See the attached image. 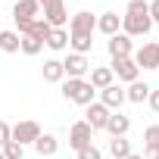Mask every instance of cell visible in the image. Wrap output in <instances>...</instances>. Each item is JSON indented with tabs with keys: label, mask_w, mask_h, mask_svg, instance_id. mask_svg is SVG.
Instances as JSON below:
<instances>
[{
	"label": "cell",
	"mask_w": 159,
	"mask_h": 159,
	"mask_svg": "<svg viewBox=\"0 0 159 159\" xmlns=\"http://www.w3.org/2000/svg\"><path fill=\"white\" fill-rule=\"evenodd\" d=\"M150 28H153V22H150L147 0H131L125 7V16H122V34L140 38V34H150Z\"/></svg>",
	"instance_id": "1"
},
{
	"label": "cell",
	"mask_w": 159,
	"mask_h": 159,
	"mask_svg": "<svg viewBox=\"0 0 159 159\" xmlns=\"http://www.w3.org/2000/svg\"><path fill=\"white\" fill-rule=\"evenodd\" d=\"M94 84L88 81V78H66L62 81V97L66 100H72V103H78V106H88V103H94Z\"/></svg>",
	"instance_id": "2"
},
{
	"label": "cell",
	"mask_w": 159,
	"mask_h": 159,
	"mask_svg": "<svg viewBox=\"0 0 159 159\" xmlns=\"http://www.w3.org/2000/svg\"><path fill=\"white\" fill-rule=\"evenodd\" d=\"M41 137V125L38 122H31V119H25V122H16L13 125V134H10V140H16V143H34Z\"/></svg>",
	"instance_id": "3"
},
{
	"label": "cell",
	"mask_w": 159,
	"mask_h": 159,
	"mask_svg": "<svg viewBox=\"0 0 159 159\" xmlns=\"http://www.w3.org/2000/svg\"><path fill=\"white\" fill-rule=\"evenodd\" d=\"M88 143H94V128H91L88 122H75V125L69 128V147L78 153V150H84Z\"/></svg>",
	"instance_id": "4"
},
{
	"label": "cell",
	"mask_w": 159,
	"mask_h": 159,
	"mask_svg": "<svg viewBox=\"0 0 159 159\" xmlns=\"http://www.w3.org/2000/svg\"><path fill=\"white\" fill-rule=\"evenodd\" d=\"M50 28H66V22H69V10H66V3L62 0H53V3H47L44 7V16H41Z\"/></svg>",
	"instance_id": "5"
},
{
	"label": "cell",
	"mask_w": 159,
	"mask_h": 159,
	"mask_svg": "<svg viewBox=\"0 0 159 159\" xmlns=\"http://www.w3.org/2000/svg\"><path fill=\"white\" fill-rule=\"evenodd\" d=\"M131 59L137 62V69H159V44L156 41H147Z\"/></svg>",
	"instance_id": "6"
},
{
	"label": "cell",
	"mask_w": 159,
	"mask_h": 159,
	"mask_svg": "<svg viewBox=\"0 0 159 159\" xmlns=\"http://www.w3.org/2000/svg\"><path fill=\"white\" fill-rule=\"evenodd\" d=\"M62 72H66V78H84V75L91 72V62H88V56H81V53H69V56L62 59Z\"/></svg>",
	"instance_id": "7"
},
{
	"label": "cell",
	"mask_w": 159,
	"mask_h": 159,
	"mask_svg": "<svg viewBox=\"0 0 159 159\" xmlns=\"http://www.w3.org/2000/svg\"><path fill=\"white\" fill-rule=\"evenodd\" d=\"M84 122L94 128V131H106V122H109V109L103 103H88L84 106Z\"/></svg>",
	"instance_id": "8"
},
{
	"label": "cell",
	"mask_w": 159,
	"mask_h": 159,
	"mask_svg": "<svg viewBox=\"0 0 159 159\" xmlns=\"http://www.w3.org/2000/svg\"><path fill=\"white\" fill-rule=\"evenodd\" d=\"M13 19L16 22H34V19H41V3H38V0H16V3H13Z\"/></svg>",
	"instance_id": "9"
},
{
	"label": "cell",
	"mask_w": 159,
	"mask_h": 159,
	"mask_svg": "<svg viewBox=\"0 0 159 159\" xmlns=\"http://www.w3.org/2000/svg\"><path fill=\"white\" fill-rule=\"evenodd\" d=\"M109 69H112V75L119 78V81H128V84L137 81V75H140V69H137V62H134L131 56H125V59H112Z\"/></svg>",
	"instance_id": "10"
},
{
	"label": "cell",
	"mask_w": 159,
	"mask_h": 159,
	"mask_svg": "<svg viewBox=\"0 0 159 159\" xmlns=\"http://www.w3.org/2000/svg\"><path fill=\"white\" fill-rule=\"evenodd\" d=\"M94 28H97V16L88 13V10L75 13V16H72V25H69L72 34H94Z\"/></svg>",
	"instance_id": "11"
},
{
	"label": "cell",
	"mask_w": 159,
	"mask_h": 159,
	"mask_svg": "<svg viewBox=\"0 0 159 159\" xmlns=\"http://www.w3.org/2000/svg\"><path fill=\"white\" fill-rule=\"evenodd\" d=\"M106 47H109V56H112V59H125V56H131L134 41H131L128 34H122V31H119V34H112V38H109V44H106Z\"/></svg>",
	"instance_id": "12"
},
{
	"label": "cell",
	"mask_w": 159,
	"mask_h": 159,
	"mask_svg": "<svg viewBox=\"0 0 159 159\" xmlns=\"http://www.w3.org/2000/svg\"><path fill=\"white\" fill-rule=\"evenodd\" d=\"M88 75H91L88 81L94 84V91H103V88L116 84V75H112V69H109V66H91V72H88Z\"/></svg>",
	"instance_id": "13"
},
{
	"label": "cell",
	"mask_w": 159,
	"mask_h": 159,
	"mask_svg": "<svg viewBox=\"0 0 159 159\" xmlns=\"http://www.w3.org/2000/svg\"><path fill=\"white\" fill-rule=\"evenodd\" d=\"M119 28H122V16L119 13H100L97 16V31L100 34L112 38V34H119Z\"/></svg>",
	"instance_id": "14"
},
{
	"label": "cell",
	"mask_w": 159,
	"mask_h": 159,
	"mask_svg": "<svg viewBox=\"0 0 159 159\" xmlns=\"http://www.w3.org/2000/svg\"><path fill=\"white\" fill-rule=\"evenodd\" d=\"M100 103L112 112V109H119V106L125 103V91H122L119 84H109V88H103V91H100Z\"/></svg>",
	"instance_id": "15"
},
{
	"label": "cell",
	"mask_w": 159,
	"mask_h": 159,
	"mask_svg": "<svg viewBox=\"0 0 159 159\" xmlns=\"http://www.w3.org/2000/svg\"><path fill=\"white\" fill-rule=\"evenodd\" d=\"M143 156L147 159H159V125H150L143 131Z\"/></svg>",
	"instance_id": "16"
},
{
	"label": "cell",
	"mask_w": 159,
	"mask_h": 159,
	"mask_svg": "<svg viewBox=\"0 0 159 159\" xmlns=\"http://www.w3.org/2000/svg\"><path fill=\"white\" fill-rule=\"evenodd\" d=\"M128 128H131V119H128V116H122V112H109L106 131H109L112 137H125V134H128Z\"/></svg>",
	"instance_id": "17"
},
{
	"label": "cell",
	"mask_w": 159,
	"mask_h": 159,
	"mask_svg": "<svg viewBox=\"0 0 159 159\" xmlns=\"http://www.w3.org/2000/svg\"><path fill=\"white\" fill-rule=\"evenodd\" d=\"M150 91H153V88H150L147 81H140V78H137V81H131V84H128L125 100H131V103H143V100L150 97Z\"/></svg>",
	"instance_id": "18"
},
{
	"label": "cell",
	"mask_w": 159,
	"mask_h": 159,
	"mask_svg": "<svg viewBox=\"0 0 159 159\" xmlns=\"http://www.w3.org/2000/svg\"><path fill=\"white\" fill-rule=\"evenodd\" d=\"M34 150H38V156H41V159H50V156L59 150V140H56L53 134H41V137L34 140Z\"/></svg>",
	"instance_id": "19"
},
{
	"label": "cell",
	"mask_w": 159,
	"mask_h": 159,
	"mask_svg": "<svg viewBox=\"0 0 159 159\" xmlns=\"http://www.w3.org/2000/svg\"><path fill=\"white\" fill-rule=\"evenodd\" d=\"M69 47H72V53L88 56V50L94 47V34H72L69 31Z\"/></svg>",
	"instance_id": "20"
},
{
	"label": "cell",
	"mask_w": 159,
	"mask_h": 159,
	"mask_svg": "<svg viewBox=\"0 0 159 159\" xmlns=\"http://www.w3.org/2000/svg\"><path fill=\"white\" fill-rule=\"evenodd\" d=\"M62 78H66L62 62H59V59H47V62H44V81L56 84V81H62Z\"/></svg>",
	"instance_id": "21"
},
{
	"label": "cell",
	"mask_w": 159,
	"mask_h": 159,
	"mask_svg": "<svg viewBox=\"0 0 159 159\" xmlns=\"http://www.w3.org/2000/svg\"><path fill=\"white\" fill-rule=\"evenodd\" d=\"M19 44H22L19 31H0V50L3 53H19Z\"/></svg>",
	"instance_id": "22"
},
{
	"label": "cell",
	"mask_w": 159,
	"mask_h": 159,
	"mask_svg": "<svg viewBox=\"0 0 159 159\" xmlns=\"http://www.w3.org/2000/svg\"><path fill=\"white\" fill-rule=\"evenodd\" d=\"M44 44H47L50 50H66V47H69V31H66V28H53Z\"/></svg>",
	"instance_id": "23"
},
{
	"label": "cell",
	"mask_w": 159,
	"mask_h": 159,
	"mask_svg": "<svg viewBox=\"0 0 159 159\" xmlns=\"http://www.w3.org/2000/svg\"><path fill=\"white\" fill-rule=\"evenodd\" d=\"M109 153H112L116 159H128V156H131V140H125V137H112V140H109Z\"/></svg>",
	"instance_id": "24"
},
{
	"label": "cell",
	"mask_w": 159,
	"mask_h": 159,
	"mask_svg": "<svg viewBox=\"0 0 159 159\" xmlns=\"http://www.w3.org/2000/svg\"><path fill=\"white\" fill-rule=\"evenodd\" d=\"M19 50H22L25 56H38V53L44 50V41H38V38L25 34V38H22V44H19Z\"/></svg>",
	"instance_id": "25"
},
{
	"label": "cell",
	"mask_w": 159,
	"mask_h": 159,
	"mask_svg": "<svg viewBox=\"0 0 159 159\" xmlns=\"http://www.w3.org/2000/svg\"><path fill=\"white\" fill-rule=\"evenodd\" d=\"M50 31H53V28H50L44 19H34V22H31V28H28V34H31V38H38V41H47V38H50ZM22 38H25V34H22Z\"/></svg>",
	"instance_id": "26"
},
{
	"label": "cell",
	"mask_w": 159,
	"mask_h": 159,
	"mask_svg": "<svg viewBox=\"0 0 159 159\" xmlns=\"http://www.w3.org/2000/svg\"><path fill=\"white\" fill-rule=\"evenodd\" d=\"M22 153H25L22 143H16V140H7L3 143V159H22Z\"/></svg>",
	"instance_id": "27"
},
{
	"label": "cell",
	"mask_w": 159,
	"mask_h": 159,
	"mask_svg": "<svg viewBox=\"0 0 159 159\" xmlns=\"http://www.w3.org/2000/svg\"><path fill=\"white\" fill-rule=\"evenodd\" d=\"M78 159H103V153H100L94 143H88L84 150H78Z\"/></svg>",
	"instance_id": "28"
},
{
	"label": "cell",
	"mask_w": 159,
	"mask_h": 159,
	"mask_svg": "<svg viewBox=\"0 0 159 159\" xmlns=\"http://www.w3.org/2000/svg\"><path fill=\"white\" fill-rule=\"evenodd\" d=\"M147 10H150V22H153V25H159V0H150Z\"/></svg>",
	"instance_id": "29"
},
{
	"label": "cell",
	"mask_w": 159,
	"mask_h": 159,
	"mask_svg": "<svg viewBox=\"0 0 159 159\" xmlns=\"http://www.w3.org/2000/svg\"><path fill=\"white\" fill-rule=\"evenodd\" d=\"M10 134H13V125H7L3 119H0V147H3V143L10 140Z\"/></svg>",
	"instance_id": "30"
},
{
	"label": "cell",
	"mask_w": 159,
	"mask_h": 159,
	"mask_svg": "<svg viewBox=\"0 0 159 159\" xmlns=\"http://www.w3.org/2000/svg\"><path fill=\"white\" fill-rule=\"evenodd\" d=\"M147 103H150V109H153V112H159V91H150Z\"/></svg>",
	"instance_id": "31"
},
{
	"label": "cell",
	"mask_w": 159,
	"mask_h": 159,
	"mask_svg": "<svg viewBox=\"0 0 159 159\" xmlns=\"http://www.w3.org/2000/svg\"><path fill=\"white\" fill-rule=\"evenodd\" d=\"M38 3H41V7H47V3H53V0H38Z\"/></svg>",
	"instance_id": "32"
},
{
	"label": "cell",
	"mask_w": 159,
	"mask_h": 159,
	"mask_svg": "<svg viewBox=\"0 0 159 159\" xmlns=\"http://www.w3.org/2000/svg\"><path fill=\"white\" fill-rule=\"evenodd\" d=\"M128 159H143V156H137V153H131V156H128Z\"/></svg>",
	"instance_id": "33"
},
{
	"label": "cell",
	"mask_w": 159,
	"mask_h": 159,
	"mask_svg": "<svg viewBox=\"0 0 159 159\" xmlns=\"http://www.w3.org/2000/svg\"><path fill=\"white\" fill-rule=\"evenodd\" d=\"M0 159H3V153H0Z\"/></svg>",
	"instance_id": "34"
},
{
	"label": "cell",
	"mask_w": 159,
	"mask_h": 159,
	"mask_svg": "<svg viewBox=\"0 0 159 159\" xmlns=\"http://www.w3.org/2000/svg\"><path fill=\"white\" fill-rule=\"evenodd\" d=\"M10 3H16V0H10Z\"/></svg>",
	"instance_id": "35"
},
{
	"label": "cell",
	"mask_w": 159,
	"mask_h": 159,
	"mask_svg": "<svg viewBox=\"0 0 159 159\" xmlns=\"http://www.w3.org/2000/svg\"><path fill=\"white\" fill-rule=\"evenodd\" d=\"M156 72H159V69H156Z\"/></svg>",
	"instance_id": "36"
}]
</instances>
